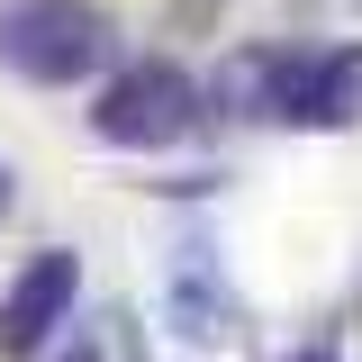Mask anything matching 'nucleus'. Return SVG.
Segmentation results:
<instances>
[{
	"label": "nucleus",
	"mask_w": 362,
	"mask_h": 362,
	"mask_svg": "<svg viewBox=\"0 0 362 362\" xmlns=\"http://www.w3.org/2000/svg\"><path fill=\"white\" fill-rule=\"evenodd\" d=\"M299 362H326V354H299Z\"/></svg>",
	"instance_id": "6"
},
{
	"label": "nucleus",
	"mask_w": 362,
	"mask_h": 362,
	"mask_svg": "<svg viewBox=\"0 0 362 362\" xmlns=\"http://www.w3.org/2000/svg\"><path fill=\"white\" fill-rule=\"evenodd\" d=\"M73 290H82V263L73 254H37V263L18 272V290L0 299V354H45V335L64 326V308H73Z\"/></svg>",
	"instance_id": "3"
},
{
	"label": "nucleus",
	"mask_w": 362,
	"mask_h": 362,
	"mask_svg": "<svg viewBox=\"0 0 362 362\" xmlns=\"http://www.w3.org/2000/svg\"><path fill=\"white\" fill-rule=\"evenodd\" d=\"M0 64L28 82H82L109 64V18L90 0H0Z\"/></svg>",
	"instance_id": "1"
},
{
	"label": "nucleus",
	"mask_w": 362,
	"mask_h": 362,
	"mask_svg": "<svg viewBox=\"0 0 362 362\" xmlns=\"http://www.w3.org/2000/svg\"><path fill=\"white\" fill-rule=\"evenodd\" d=\"M64 362H100V354H64Z\"/></svg>",
	"instance_id": "5"
},
{
	"label": "nucleus",
	"mask_w": 362,
	"mask_h": 362,
	"mask_svg": "<svg viewBox=\"0 0 362 362\" xmlns=\"http://www.w3.org/2000/svg\"><path fill=\"white\" fill-rule=\"evenodd\" d=\"M362 109V54H299V82H290V109L281 118H299V127H344Z\"/></svg>",
	"instance_id": "4"
},
{
	"label": "nucleus",
	"mask_w": 362,
	"mask_h": 362,
	"mask_svg": "<svg viewBox=\"0 0 362 362\" xmlns=\"http://www.w3.org/2000/svg\"><path fill=\"white\" fill-rule=\"evenodd\" d=\"M190 109H199V90L181 64H127L118 82L100 90V109H90V127L109 136V145H173L190 127Z\"/></svg>",
	"instance_id": "2"
}]
</instances>
